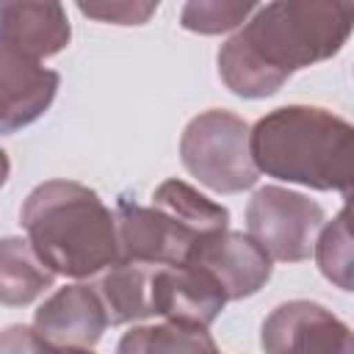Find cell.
Segmentation results:
<instances>
[{
  "label": "cell",
  "instance_id": "cell-6",
  "mask_svg": "<svg viewBox=\"0 0 354 354\" xmlns=\"http://www.w3.org/2000/svg\"><path fill=\"white\" fill-rule=\"evenodd\" d=\"M321 224L324 207L318 202L279 185H266L254 191L246 205L249 235L268 252L271 260H307Z\"/></svg>",
  "mask_w": 354,
  "mask_h": 354
},
{
  "label": "cell",
  "instance_id": "cell-11",
  "mask_svg": "<svg viewBox=\"0 0 354 354\" xmlns=\"http://www.w3.org/2000/svg\"><path fill=\"white\" fill-rule=\"evenodd\" d=\"M348 326L315 301H285L263 324L266 351H351Z\"/></svg>",
  "mask_w": 354,
  "mask_h": 354
},
{
  "label": "cell",
  "instance_id": "cell-2",
  "mask_svg": "<svg viewBox=\"0 0 354 354\" xmlns=\"http://www.w3.org/2000/svg\"><path fill=\"white\" fill-rule=\"evenodd\" d=\"M249 155L268 177L351 196L354 130L326 108L285 105L271 111L249 130Z\"/></svg>",
  "mask_w": 354,
  "mask_h": 354
},
{
  "label": "cell",
  "instance_id": "cell-19",
  "mask_svg": "<svg viewBox=\"0 0 354 354\" xmlns=\"http://www.w3.org/2000/svg\"><path fill=\"white\" fill-rule=\"evenodd\" d=\"M8 169H11V166H8V155L0 149V185H3L6 177H8Z\"/></svg>",
  "mask_w": 354,
  "mask_h": 354
},
{
  "label": "cell",
  "instance_id": "cell-9",
  "mask_svg": "<svg viewBox=\"0 0 354 354\" xmlns=\"http://www.w3.org/2000/svg\"><path fill=\"white\" fill-rule=\"evenodd\" d=\"M58 72L0 41V133L36 122L58 91Z\"/></svg>",
  "mask_w": 354,
  "mask_h": 354
},
{
  "label": "cell",
  "instance_id": "cell-10",
  "mask_svg": "<svg viewBox=\"0 0 354 354\" xmlns=\"http://www.w3.org/2000/svg\"><path fill=\"white\" fill-rule=\"evenodd\" d=\"M188 260L205 266L216 277L227 299L252 296L271 277V257L249 232L243 235L218 230L199 241Z\"/></svg>",
  "mask_w": 354,
  "mask_h": 354
},
{
  "label": "cell",
  "instance_id": "cell-16",
  "mask_svg": "<svg viewBox=\"0 0 354 354\" xmlns=\"http://www.w3.org/2000/svg\"><path fill=\"white\" fill-rule=\"evenodd\" d=\"M119 351H216L205 326H188L177 321H163L155 326H136L130 329Z\"/></svg>",
  "mask_w": 354,
  "mask_h": 354
},
{
  "label": "cell",
  "instance_id": "cell-13",
  "mask_svg": "<svg viewBox=\"0 0 354 354\" xmlns=\"http://www.w3.org/2000/svg\"><path fill=\"white\" fill-rule=\"evenodd\" d=\"M152 263L119 257L116 263L108 266L102 279L94 285L108 324H127V321H141L152 315L149 307V288H152Z\"/></svg>",
  "mask_w": 354,
  "mask_h": 354
},
{
  "label": "cell",
  "instance_id": "cell-8",
  "mask_svg": "<svg viewBox=\"0 0 354 354\" xmlns=\"http://www.w3.org/2000/svg\"><path fill=\"white\" fill-rule=\"evenodd\" d=\"M224 301L230 299L216 282V277L194 260L152 268V288H149L152 315H163L177 324L207 329L221 313Z\"/></svg>",
  "mask_w": 354,
  "mask_h": 354
},
{
  "label": "cell",
  "instance_id": "cell-3",
  "mask_svg": "<svg viewBox=\"0 0 354 354\" xmlns=\"http://www.w3.org/2000/svg\"><path fill=\"white\" fill-rule=\"evenodd\" d=\"M19 221L36 254L55 274L91 277L119 260L116 216L102 199L75 180H47L36 185Z\"/></svg>",
  "mask_w": 354,
  "mask_h": 354
},
{
  "label": "cell",
  "instance_id": "cell-15",
  "mask_svg": "<svg viewBox=\"0 0 354 354\" xmlns=\"http://www.w3.org/2000/svg\"><path fill=\"white\" fill-rule=\"evenodd\" d=\"M315 249V260L321 274L335 282L340 290H351L354 285V260H351V213L348 205H343V210L329 221L321 224L318 238L313 241Z\"/></svg>",
  "mask_w": 354,
  "mask_h": 354
},
{
  "label": "cell",
  "instance_id": "cell-5",
  "mask_svg": "<svg viewBox=\"0 0 354 354\" xmlns=\"http://www.w3.org/2000/svg\"><path fill=\"white\" fill-rule=\"evenodd\" d=\"M180 158L202 185L218 194L252 188L260 174L249 155V124L221 108L188 122L180 138Z\"/></svg>",
  "mask_w": 354,
  "mask_h": 354
},
{
  "label": "cell",
  "instance_id": "cell-18",
  "mask_svg": "<svg viewBox=\"0 0 354 354\" xmlns=\"http://www.w3.org/2000/svg\"><path fill=\"white\" fill-rule=\"evenodd\" d=\"M80 14L108 25H144L160 0H75Z\"/></svg>",
  "mask_w": 354,
  "mask_h": 354
},
{
  "label": "cell",
  "instance_id": "cell-17",
  "mask_svg": "<svg viewBox=\"0 0 354 354\" xmlns=\"http://www.w3.org/2000/svg\"><path fill=\"white\" fill-rule=\"evenodd\" d=\"M257 6L260 0H188L180 14V25L191 33L216 36L243 25Z\"/></svg>",
  "mask_w": 354,
  "mask_h": 354
},
{
  "label": "cell",
  "instance_id": "cell-12",
  "mask_svg": "<svg viewBox=\"0 0 354 354\" xmlns=\"http://www.w3.org/2000/svg\"><path fill=\"white\" fill-rule=\"evenodd\" d=\"M72 28L61 0H0V41L41 61L69 44Z\"/></svg>",
  "mask_w": 354,
  "mask_h": 354
},
{
  "label": "cell",
  "instance_id": "cell-4",
  "mask_svg": "<svg viewBox=\"0 0 354 354\" xmlns=\"http://www.w3.org/2000/svg\"><path fill=\"white\" fill-rule=\"evenodd\" d=\"M119 257L177 266L191 257L199 241L227 230L230 213L183 180H166L155 188L152 205L122 199L116 207Z\"/></svg>",
  "mask_w": 354,
  "mask_h": 354
},
{
  "label": "cell",
  "instance_id": "cell-1",
  "mask_svg": "<svg viewBox=\"0 0 354 354\" xmlns=\"http://www.w3.org/2000/svg\"><path fill=\"white\" fill-rule=\"evenodd\" d=\"M351 25V0H271L221 47L218 75L238 97H268L296 69L337 55Z\"/></svg>",
  "mask_w": 354,
  "mask_h": 354
},
{
  "label": "cell",
  "instance_id": "cell-14",
  "mask_svg": "<svg viewBox=\"0 0 354 354\" xmlns=\"http://www.w3.org/2000/svg\"><path fill=\"white\" fill-rule=\"evenodd\" d=\"M55 279V271L44 266L30 241L0 238V304L22 307L44 293Z\"/></svg>",
  "mask_w": 354,
  "mask_h": 354
},
{
  "label": "cell",
  "instance_id": "cell-7",
  "mask_svg": "<svg viewBox=\"0 0 354 354\" xmlns=\"http://www.w3.org/2000/svg\"><path fill=\"white\" fill-rule=\"evenodd\" d=\"M108 326V315L97 288L66 285L55 290L33 318V335L44 351H86L94 348Z\"/></svg>",
  "mask_w": 354,
  "mask_h": 354
}]
</instances>
